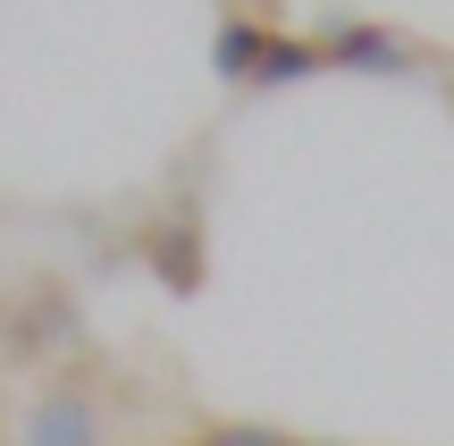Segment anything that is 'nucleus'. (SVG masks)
<instances>
[{"label": "nucleus", "mask_w": 454, "mask_h": 446, "mask_svg": "<svg viewBox=\"0 0 454 446\" xmlns=\"http://www.w3.org/2000/svg\"><path fill=\"white\" fill-rule=\"evenodd\" d=\"M135 253H144L160 295H202V286H211V211H202L194 185H177V194L144 219V245Z\"/></svg>", "instance_id": "nucleus-1"}, {"label": "nucleus", "mask_w": 454, "mask_h": 446, "mask_svg": "<svg viewBox=\"0 0 454 446\" xmlns=\"http://www.w3.org/2000/svg\"><path fill=\"white\" fill-rule=\"evenodd\" d=\"M311 43H320L328 67H345V76H421V67H446L429 43H412L404 26H387V17H354V9H328L320 26H311Z\"/></svg>", "instance_id": "nucleus-2"}, {"label": "nucleus", "mask_w": 454, "mask_h": 446, "mask_svg": "<svg viewBox=\"0 0 454 446\" xmlns=\"http://www.w3.org/2000/svg\"><path fill=\"white\" fill-rule=\"evenodd\" d=\"M26 446H101V404L84 396V379H51L26 413Z\"/></svg>", "instance_id": "nucleus-3"}, {"label": "nucleus", "mask_w": 454, "mask_h": 446, "mask_svg": "<svg viewBox=\"0 0 454 446\" xmlns=\"http://www.w3.org/2000/svg\"><path fill=\"white\" fill-rule=\"evenodd\" d=\"M278 17L270 9H244V0H219V34H211V76L227 84V93H244L261 67V51H270Z\"/></svg>", "instance_id": "nucleus-4"}, {"label": "nucleus", "mask_w": 454, "mask_h": 446, "mask_svg": "<svg viewBox=\"0 0 454 446\" xmlns=\"http://www.w3.org/2000/svg\"><path fill=\"white\" fill-rule=\"evenodd\" d=\"M311 76H328V59H320V43H311V34H294V26H278V34H270V51H261V67H253V84H244V93H286V84H311Z\"/></svg>", "instance_id": "nucleus-5"}, {"label": "nucleus", "mask_w": 454, "mask_h": 446, "mask_svg": "<svg viewBox=\"0 0 454 446\" xmlns=\"http://www.w3.org/2000/svg\"><path fill=\"white\" fill-rule=\"evenodd\" d=\"M185 446H294V430H270V421H202Z\"/></svg>", "instance_id": "nucleus-6"}, {"label": "nucleus", "mask_w": 454, "mask_h": 446, "mask_svg": "<svg viewBox=\"0 0 454 446\" xmlns=\"http://www.w3.org/2000/svg\"><path fill=\"white\" fill-rule=\"evenodd\" d=\"M294 446H345V438H294Z\"/></svg>", "instance_id": "nucleus-7"}, {"label": "nucleus", "mask_w": 454, "mask_h": 446, "mask_svg": "<svg viewBox=\"0 0 454 446\" xmlns=\"http://www.w3.org/2000/svg\"><path fill=\"white\" fill-rule=\"evenodd\" d=\"M446 118H454V84H446Z\"/></svg>", "instance_id": "nucleus-8"}]
</instances>
